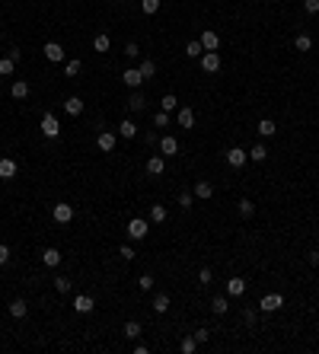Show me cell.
Masks as SVG:
<instances>
[{"label":"cell","instance_id":"f1b7e54d","mask_svg":"<svg viewBox=\"0 0 319 354\" xmlns=\"http://www.w3.org/2000/svg\"><path fill=\"white\" fill-rule=\"evenodd\" d=\"M109 45H112V42H109L106 32H99L96 39H93V48H96V51H109Z\"/></svg>","mask_w":319,"mask_h":354},{"label":"cell","instance_id":"e575fe53","mask_svg":"<svg viewBox=\"0 0 319 354\" xmlns=\"http://www.w3.org/2000/svg\"><path fill=\"white\" fill-rule=\"evenodd\" d=\"M125 335H128V339L134 341L137 335H141V323H134V319H131V323H125Z\"/></svg>","mask_w":319,"mask_h":354},{"label":"cell","instance_id":"74e56055","mask_svg":"<svg viewBox=\"0 0 319 354\" xmlns=\"http://www.w3.org/2000/svg\"><path fill=\"white\" fill-rule=\"evenodd\" d=\"M80 70H83V64H80V61H67V64H64V74H67V77H77Z\"/></svg>","mask_w":319,"mask_h":354},{"label":"cell","instance_id":"2e32d148","mask_svg":"<svg viewBox=\"0 0 319 354\" xmlns=\"http://www.w3.org/2000/svg\"><path fill=\"white\" fill-rule=\"evenodd\" d=\"M246 293V281L243 277H230L227 281V297H243Z\"/></svg>","mask_w":319,"mask_h":354},{"label":"cell","instance_id":"7402d4cb","mask_svg":"<svg viewBox=\"0 0 319 354\" xmlns=\"http://www.w3.org/2000/svg\"><path fill=\"white\" fill-rule=\"evenodd\" d=\"M134 134H137V124L131 122V118H125V122L118 124V138H128V140H131Z\"/></svg>","mask_w":319,"mask_h":354},{"label":"cell","instance_id":"5bb4252c","mask_svg":"<svg viewBox=\"0 0 319 354\" xmlns=\"http://www.w3.org/2000/svg\"><path fill=\"white\" fill-rule=\"evenodd\" d=\"M175 122H179V128H185V131H189V128H195V108H179V115H175Z\"/></svg>","mask_w":319,"mask_h":354},{"label":"cell","instance_id":"f5cc1de1","mask_svg":"<svg viewBox=\"0 0 319 354\" xmlns=\"http://www.w3.org/2000/svg\"><path fill=\"white\" fill-rule=\"evenodd\" d=\"M0 39H3V32H0Z\"/></svg>","mask_w":319,"mask_h":354},{"label":"cell","instance_id":"5b68a950","mask_svg":"<svg viewBox=\"0 0 319 354\" xmlns=\"http://www.w3.org/2000/svg\"><path fill=\"white\" fill-rule=\"evenodd\" d=\"M201 70L217 74V70H221V54H217V51H205V54H201Z\"/></svg>","mask_w":319,"mask_h":354},{"label":"cell","instance_id":"1f68e13d","mask_svg":"<svg viewBox=\"0 0 319 354\" xmlns=\"http://www.w3.org/2000/svg\"><path fill=\"white\" fill-rule=\"evenodd\" d=\"M160 106H163V112H173V108L179 106V99H175L173 92H166V96H163V99H160Z\"/></svg>","mask_w":319,"mask_h":354},{"label":"cell","instance_id":"e0dca14e","mask_svg":"<svg viewBox=\"0 0 319 354\" xmlns=\"http://www.w3.org/2000/svg\"><path fill=\"white\" fill-rule=\"evenodd\" d=\"M42 265H48V268H58V265H61V252H58V249H45V252H42Z\"/></svg>","mask_w":319,"mask_h":354},{"label":"cell","instance_id":"ab89813d","mask_svg":"<svg viewBox=\"0 0 319 354\" xmlns=\"http://www.w3.org/2000/svg\"><path fill=\"white\" fill-rule=\"evenodd\" d=\"M137 287L141 291H153V275H141L137 277Z\"/></svg>","mask_w":319,"mask_h":354},{"label":"cell","instance_id":"ffe728a7","mask_svg":"<svg viewBox=\"0 0 319 354\" xmlns=\"http://www.w3.org/2000/svg\"><path fill=\"white\" fill-rule=\"evenodd\" d=\"M10 96H13V99H26V96H29V83H26V80H16V83L10 86Z\"/></svg>","mask_w":319,"mask_h":354},{"label":"cell","instance_id":"7dc6e473","mask_svg":"<svg viewBox=\"0 0 319 354\" xmlns=\"http://www.w3.org/2000/svg\"><path fill=\"white\" fill-rule=\"evenodd\" d=\"M303 10H306V13H319V0H303Z\"/></svg>","mask_w":319,"mask_h":354},{"label":"cell","instance_id":"4fadbf2b","mask_svg":"<svg viewBox=\"0 0 319 354\" xmlns=\"http://www.w3.org/2000/svg\"><path fill=\"white\" fill-rule=\"evenodd\" d=\"M42 51H45V58H48L51 64H61V61H64V48L58 45V42H48V45L42 48Z\"/></svg>","mask_w":319,"mask_h":354},{"label":"cell","instance_id":"83f0119b","mask_svg":"<svg viewBox=\"0 0 319 354\" xmlns=\"http://www.w3.org/2000/svg\"><path fill=\"white\" fill-rule=\"evenodd\" d=\"M13 70H16V61L10 58V54H7V58H0V77H10Z\"/></svg>","mask_w":319,"mask_h":354},{"label":"cell","instance_id":"836d02e7","mask_svg":"<svg viewBox=\"0 0 319 354\" xmlns=\"http://www.w3.org/2000/svg\"><path fill=\"white\" fill-rule=\"evenodd\" d=\"M185 54H189V58H201L205 48H201V42H189V45H185Z\"/></svg>","mask_w":319,"mask_h":354},{"label":"cell","instance_id":"b9f144b4","mask_svg":"<svg viewBox=\"0 0 319 354\" xmlns=\"http://www.w3.org/2000/svg\"><path fill=\"white\" fill-rule=\"evenodd\" d=\"M211 281H214V271L211 268H201V271H198V284H211Z\"/></svg>","mask_w":319,"mask_h":354},{"label":"cell","instance_id":"7bdbcfd3","mask_svg":"<svg viewBox=\"0 0 319 354\" xmlns=\"http://www.w3.org/2000/svg\"><path fill=\"white\" fill-rule=\"evenodd\" d=\"M125 54H128L131 61H134V58H141V48H137V42H128V45H125Z\"/></svg>","mask_w":319,"mask_h":354},{"label":"cell","instance_id":"f35d334b","mask_svg":"<svg viewBox=\"0 0 319 354\" xmlns=\"http://www.w3.org/2000/svg\"><path fill=\"white\" fill-rule=\"evenodd\" d=\"M239 214H243V217H252V214H255V204H252L249 198H243V201H239Z\"/></svg>","mask_w":319,"mask_h":354},{"label":"cell","instance_id":"681fc988","mask_svg":"<svg viewBox=\"0 0 319 354\" xmlns=\"http://www.w3.org/2000/svg\"><path fill=\"white\" fill-rule=\"evenodd\" d=\"M118 255H122V259H128V262H131V259H134V249H131V246H122V249H118Z\"/></svg>","mask_w":319,"mask_h":354},{"label":"cell","instance_id":"f546056e","mask_svg":"<svg viewBox=\"0 0 319 354\" xmlns=\"http://www.w3.org/2000/svg\"><path fill=\"white\" fill-rule=\"evenodd\" d=\"M179 348H182V354H195V351H198V341H195V335H185V339H182V345H179Z\"/></svg>","mask_w":319,"mask_h":354},{"label":"cell","instance_id":"8992f818","mask_svg":"<svg viewBox=\"0 0 319 354\" xmlns=\"http://www.w3.org/2000/svg\"><path fill=\"white\" fill-rule=\"evenodd\" d=\"M42 134H45V138H58V134H61V124H58V118H54L51 112L42 115Z\"/></svg>","mask_w":319,"mask_h":354},{"label":"cell","instance_id":"f907efd6","mask_svg":"<svg viewBox=\"0 0 319 354\" xmlns=\"http://www.w3.org/2000/svg\"><path fill=\"white\" fill-rule=\"evenodd\" d=\"M7 262H10V249L0 246V265H7Z\"/></svg>","mask_w":319,"mask_h":354},{"label":"cell","instance_id":"cb8c5ba5","mask_svg":"<svg viewBox=\"0 0 319 354\" xmlns=\"http://www.w3.org/2000/svg\"><path fill=\"white\" fill-rule=\"evenodd\" d=\"M227 309H230L227 297H214V300H211V313H214V316H223Z\"/></svg>","mask_w":319,"mask_h":354},{"label":"cell","instance_id":"d6a6232c","mask_svg":"<svg viewBox=\"0 0 319 354\" xmlns=\"http://www.w3.org/2000/svg\"><path fill=\"white\" fill-rule=\"evenodd\" d=\"M294 48H297V51H310V48H313V39H310V35H297Z\"/></svg>","mask_w":319,"mask_h":354},{"label":"cell","instance_id":"ac0fdd59","mask_svg":"<svg viewBox=\"0 0 319 354\" xmlns=\"http://www.w3.org/2000/svg\"><path fill=\"white\" fill-rule=\"evenodd\" d=\"M128 108H131V112H144V108H147V99H144V92H141V90H134V92H131Z\"/></svg>","mask_w":319,"mask_h":354},{"label":"cell","instance_id":"8d00e7d4","mask_svg":"<svg viewBox=\"0 0 319 354\" xmlns=\"http://www.w3.org/2000/svg\"><path fill=\"white\" fill-rule=\"evenodd\" d=\"M54 291L58 293H70V277H54Z\"/></svg>","mask_w":319,"mask_h":354},{"label":"cell","instance_id":"60d3db41","mask_svg":"<svg viewBox=\"0 0 319 354\" xmlns=\"http://www.w3.org/2000/svg\"><path fill=\"white\" fill-rule=\"evenodd\" d=\"M141 7H144V13L147 16H153L160 10V0H141Z\"/></svg>","mask_w":319,"mask_h":354},{"label":"cell","instance_id":"44dd1931","mask_svg":"<svg viewBox=\"0 0 319 354\" xmlns=\"http://www.w3.org/2000/svg\"><path fill=\"white\" fill-rule=\"evenodd\" d=\"M258 134H262V138H274V134H278V124H274L271 118H262V122H258Z\"/></svg>","mask_w":319,"mask_h":354},{"label":"cell","instance_id":"6da1fadb","mask_svg":"<svg viewBox=\"0 0 319 354\" xmlns=\"http://www.w3.org/2000/svg\"><path fill=\"white\" fill-rule=\"evenodd\" d=\"M246 160H249V150H243V147H230L227 150V163L233 166V169H243Z\"/></svg>","mask_w":319,"mask_h":354},{"label":"cell","instance_id":"9c48e42d","mask_svg":"<svg viewBox=\"0 0 319 354\" xmlns=\"http://www.w3.org/2000/svg\"><path fill=\"white\" fill-rule=\"evenodd\" d=\"M96 144H99V150H102V154H112L115 150V144H118V134H112V131H102L96 138Z\"/></svg>","mask_w":319,"mask_h":354},{"label":"cell","instance_id":"603a6c76","mask_svg":"<svg viewBox=\"0 0 319 354\" xmlns=\"http://www.w3.org/2000/svg\"><path fill=\"white\" fill-rule=\"evenodd\" d=\"M169 309V293H157V297H153V313H166Z\"/></svg>","mask_w":319,"mask_h":354},{"label":"cell","instance_id":"484cf974","mask_svg":"<svg viewBox=\"0 0 319 354\" xmlns=\"http://www.w3.org/2000/svg\"><path fill=\"white\" fill-rule=\"evenodd\" d=\"M214 195V185L211 182H205V179H201V182L195 185V198H211Z\"/></svg>","mask_w":319,"mask_h":354},{"label":"cell","instance_id":"d4e9b609","mask_svg":"<svg viewBox=\"0 0 319 354\" xmlns=\"http://www.w3.org/2000/svg\"><path fill=\"white\" fill-rule=\"evenodd\" d=\"M26 309H29V303H26V300H13V303H10V316H13V319H23Z\"/></svg>","mask_w":319,"mask_h":354},{"label":"cell","instance_id":"9a60e30c","mask_svg":"<svg viewBox=\"0 0 319 354\" xmlns=\"http://www.w3.org/2000/svg\"><path fill=\"white\" fill-rule=\"evenodd\" d=\"M16 172H19V166H16V160H10V156H3V160H0V179H16Z\"/></svg>","mask_w":319,"mask_h":354},{"label":"cell","instance_id":"d6986e66","mask_svg":"<svg viewBox=\"0 0 319 354\" xmlns=\"http://www.w3.org/2000/svg\"><path fill=\"white\" fill-rule=\"evenodd\" d=\"M64 112H67V115H80V112H83V99H80V96H70L67 102H64Z\"/></svg>","mask_w":319,"mask_h":354},{"label":"cell","instance_id":"7a4b0ae2","mask_svg":"<svg viewBox=\"0 0 319 354\" xmlns=\"http://www.w3.org/2000/svg\"><path fill=\"white\" fill-rule=\"evenodd\" d=\"M147 233H150V223H147L144 217H134V220L128 223V236L131 239H144Z\"/></svg>","mask_w":319,"mask_h":354},{"label":"cell","instance_id":"ba28073f","mask_svg":"<svg viewBox=\"0 0 319 354\" xmlns=\"http://www.w3.org/2000/svg\"><path fill=\"white\" fill-rule=\"evenodd\" d=\"M122 83L131 86V90H141V83H144V74H141L137 67H128V70L122 74Z\"/></svg>","mask_w":319,"mask_h":354},{"label":"cell","instance_id":"52a82bcc","mask_svg":"<svg viewBox=\"0 0 319 354\" xmlns=\"http://www.w3.org/2000/svg\"><path fill=\"white\" fill-rule=\"evenodd\" d=\"M198 42H201V48H205V51H217V48H221V35H217L214 29H205Z\"/></svg>","mask_w":319,"mask_h":354},{"label":"cell","instance_id":"8fae6325","mask_svg":"<svg viewBox=\"0 0 319 354\" xmlns=\"http://www.w3.org/2000/svg\"><path fill=\"white\" fill-rule=\"evenodd\" d=\"M166 172V156L160 154V156H150L147 160V176H163Z\"/></svg>","mask_w":319,"mask_h":354},{"label":"cell","instance_id":"30bf717a","mask_svg":"<svg viewBox=\"0 0 319 354\" xmlns=\"http://www.w3.org/2000/svg\"><path fill=\"white\" fill-rule=\"evenodd\" d=\"M51 217H54V223H70L74 220V208H70V204H54Z\"/></svg>","mask_w":319,"mask_h":354},{"label":"cell","instance_id":"277c9868","mask_svg":"<svg viewBox=\"0 0 319 354\" xmlns=\"http://www.w3.org/2000/svg\"><path fill=\"white\" fill-rule=\"evenodd\" d=\"M284 307V297L281 293H268V297H262V303H258V309L262 313H274V309Z\"/></svg>","mask_w":319,"mask_h":354},{"label":"cell","instance_id":"ee69618b","mask_svg":"<svg viewBox=\"0 0 319 354\" xmlns=\"http://www.w3.org/2000/svg\"><path fill=\"white\" fill-rule=\"evenodd\" d=\"M153 124H157V128H166L169 124V112H157V115H153Z\"/></svg>","mask_w":319,"mask_h":354},{"label":"cell","instance_id":"3957f363","mask_svg":"<svg viewBox=\"0 0 319 354\" xmlns=\"http://www.w3.org/2000/svg\"><path fill=\"white\" fill-rule=\"evenodd\" d=\"M74 309L80 316H86V313H93V309H96V300H93L90 293H77V297H74Z\"/></svg>","mask_w":319,"mask_h":354},{"label":"cell","instance_id":"816d5d0a","mask_svg":"<svg viewBox=\"0 0 319 354\" xmlns=\"http://www.w3.org/2000/svg\"><path fill=\"white\" fill-rule=\"evenodd\" d=\"M306 262H310V265H313V268H316V265H319V252H316V249H313V252H310V255H306Z\"/></svg>","mask_w":319,"mask_h":354},{"label":"cell","instance_id":"f6af8a7d","mask_svg":"<svg viewBox=\"0 0 319 354\" xmlns=\"http://www.w3.org/2000/svg\"><path fill=\"white\" fill-rule=\"evenodd\" d=\"M191 201H195V195H191V192H182V195H179V204H182V211L191 208Z\"/></svg>","mask_w":319,"mask_h":354},{"label":"cell","instance_id":"bcb514c9","mask_svg":"<svg viewBox=\"0 0 319 354\" xmlns=\"http://www.w3.org/2000/svg\"><path fill=\"white\" fill-rule=\"evenodd\" d=\"M207 339H211V332H207V329H195V341H198V345H205Z\"/></svg>","mask_w":319,"mask_h":354},{"label":"cell","instance_id":"4316f807","mask_svg":"<svg viewBox=\"0 0 319 354\" xmlns=\"http://www.w3.org/2000/svg\"><path fill=\"white\" fill-rule=\"evenodd\" d=\"M166 217H169V211L163 208V204H153V208H150V220H153V223H163Z\"/></svg>","mask_w":319,"mask_h":354},{"label":"cell","instance_id":"d590c367","mask_svg":"<svg viewBox=\"0 0 319 354\" xmlns=\"http://www.w3.org/2000/svg\"><path fill=\"white\" fill-rule=\"evenodd\" d=\"M137 70L144 74V80H150L153 74H157V64H153V61H141V67H137Z\"/></svg>","mask_w":319,"mask_h":354},{"label":"cell","instance_id":"c3c4849f","mask_svg":"<svg viewBox=\"0 0 319 354\" xmlns=\"http://www.w3.org/2000/svg\"><path fill=\"white\" fill-rule=\"evenodd\" d=\"M255 316H258V309H246V313H243L246 325H252V323H255Z\"/></svg>","mask_w":319,"mask_h":354},{"label":"cell","instance_id":"4dcf8cb0","mask_svg":"<svg viewBox=\"0 0 319 354\" xmlns=\"http://www.w3.org/2000/svg\"><path fill=\"white\" fill-rule=\"evenodd\" d=\"M265 156H268L265 144H255V147H252V150H249V160H255V163H262V160H265Z\"/></svg>","mask_w":319,"mask_h":354},{"label":"cell","instance_id":"7c38bea8","mask_svg":"<svg viewBox=\"0 0 319 354\" xmlns=\"http://www.w3.org/2000/svg\"><path fill=\"white\" fill-rule=\"evenodd\" d=\"M160 154H163V156H175V154H179V140H175L173 134L160 138Z\"/></svg>","mask_w":319,"mask_h":354}]
</instances>
